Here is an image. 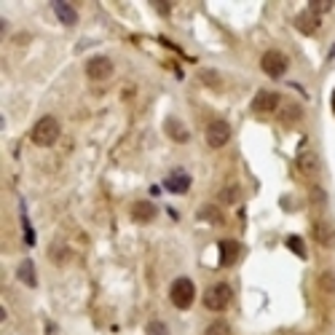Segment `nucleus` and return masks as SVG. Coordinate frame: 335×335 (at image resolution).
<instances>
[{"instance_id": "nucleus-1", "label": "nucleus", "mask_w": 335, "mask_h": 335, "mask_svg": "<svg viewBox=\"0 0 335 335\" xmlns=\"http://www.w3.org/2000/svg\"><path fill=\"white\" fill-rule=\"evenodd\" d=\"M59 134H62V129H59V121H56L54 116H43L38 121V124L32 126V132H30V137H32V142L38 148H51L56 140H59Z\"/></svg>"}, {"instance_id": "nucleus-2", "label": "nucleus", "mask_w": 335, "mask_h": 335, "mask_svg": "<svg viewBox=\"0 0 335 335\" xmlns=\"http://www.w3.org/2000/svg\"><path fill=\"white\" fill-rule=\"evenodd\" d=\"M231 301H233V290H231V284H225V282L212 284V287L204 292V306L209 311H225L228 306H231Z\"/></svg>"}, {"instance_id": "nucleus-3", "label": "nucleus", "mask_w": 335, "mask_h": 335, "mask_svg": "<svg viewBox=\"0 0 335 335\" xmlns=\"http://www.w3.org/2000/svg\"><path fill=\"white\" fill-rule=\"evenodd\" d=\"M169 298H172V303L177 309H190L196 301V284L188 279V276H180V279L172 282V290H169Z\"/></svg>"}, {"instance_id": "nucleus-4", "label": "nucleus", "mask_w": 335, "mask_h": 335, "mask_svg": "<svg viewBox=\"0 0 335 335\" xmlns=\"http://www.w3.org/2000/svg\"><path fill=\"white\" fill-rule=\"evenodd\" d=\"M311 233H314V239H317L319 247H325V249H333V247H335V225H333L327 217H322V215L314 217Z\"/></svg>"}, {"instance_id": "nucleus-5", "label": "nucleus", "mask_w": 335, "mask_h": 335, "mask_svg": "<svg viewBox=\"0 0 335 335\" xmlns=\"http://www.w3.org/2000/svg\"><path fill=\"white\" fill-rule=\"evenodd\" d=\"M260 67L268 78H282L287 73V56L282 51H266L260 56Z\"/></svg>"}, {"instance_id": "nucleus-6", "label": "nucleus", "mask_w": 335, "mask_h": 335, "mask_svg": "<svg viewBox=\"0 0 335 335\" xmlns=\"http://www.w3.org/2000/svg\"><path fill=\"white\" fill-rule=\"evenodd\" d=\"M228 140H231V126L225 121H212L206 126V145L209 148H223L228 145Z\"/></svg>"}, {"instance_id": "nucleus-7", "label": "nucleus", "mask_w": 335, "mask_h": 335, "mask_svg": "<svg viewBox=\"0 0 335 335\" xmlns=\"http://www.w3.org/2000/svg\"><path fill=\"white\" fill-rule=\"evenodd\" d=\"M282 105V99L276 91H258L252 99V110L258 113V116H268V113H276V108Z\"/></svg>"}, {"instance_id": "nucleus-8", "label": "nucleus", "mask_w": 335, "mask_h": 335, "mask_svg": "<svg viewBox=\"0 0 335 335\" xmlns=\"http://www.w3.org/2000/svg\"><path fill=\"white\" fill-rule=\"evenodd\" d=\"M86 75L91 81H105V78L113 75V62L108 56H91L86 62Z\"/></svg>"}, {"instance_id": "nucleus-9", "label": "nucleus", "mask_w": 335, "mask_h": 335, "mask_svg": "<svg viewBox=\"0 0 335 335\" xmlns=\"http://www.w3.org/2000/svg\"><path fill=\"white\" fill-rule=\"evenodd\" d=\"M298 172L303 177H317L319 174V156L314 151H301V156H298Z\"/></svg>"}, {"instance_id": "nucleus-10", "label": "nucleus", "mask_w": 335, "mask_h": 335, "mask_svg": "<svg viewBox=\"0 0 335 335\" xmlns=\"http://www.w3.org/2000/svg\"><path fill=\"white\" fill-rule=\"evenodd\" d=\"M239 258V244L233 239H223L220 241V266H233Z\"/></svg>"}, {"instance_id": "nucleus-11", "label": "nucleus", "mask_w": 335, "mask_h": 335, "mask_svg": "<svg viewBox=\"0 0 335 335\" xmlns=\"http://www.w3.org/2000/svg\"><path fill=\"white\" fill-rule=\"evenodd\" d=\"M156 217V206L151 201H134L132 204V220H137V223H151Z\"/></svg>"}, {"instance_id": "nucleus-12", "label": "nucleus", "mask_w": 335, "mask_h": 335, "mask_svg": "<svg viewBox=\"0 0 335 335\" xmlns=\"http://www.w3.org/2000/svg\"><path fill=\"white\" fill-rule=\"evenodd\" d=\"M164 185H167V190H172V193H185V190L190 188V177L185 172H172L164 180Z\"/></svg>"}, {"instance_id": "nucleus-13", "label": "nucleus", "mask_w": 335, "mask_h": 335, "mask_svg": "<svg viewBox=\"0 0 335 335\" xmlns=\"http://www.w3.org/2000/svg\"><path fill=\"white\" fill-rule=\"evenodd\" d=\"M54 13H56V19H59L62 24H67V27L78 24L75 8H73V5H67V3H62V0H56V3H54Z\"/></svg>"}, {"instance_id": "nucleus-14", "label": "nucleus", "mask_w": 335, "mask_h": 335, "mask_svg": "<svg viewBox=\"0 0 335 335\" xmlns=\"http://www.w3.org/2000/svg\"><path fill=\"white\" fill-rule=\"evenodd\" d=\"M295 27H298V30H301V32H306V35L317 32V27H319V19H317V13H311V11L301 13V16L295 19Z\"/></svg>"}, {"instance_id": "nucleus-15", "label": "nucleus", "mask_w": 335, "mask_h": 335, "mask_svg": "<svg viewBox=\"0 0 335 335\" xmlns=\"http://www.w3.org/2000/svg\"><path fill=\"white\" fill-rule=\"evenodd\" d=\"M16 276L27 284V287H35V284H38V276H35V266H32V260H22V266H19Z\"/></svg>"}, {"instance_id": "nucleus-16", "label": "nucleus", "mask_w": 335, "mask_h": 335, "mask_svg": "<svg viewBox=\"0 0 335 335\" xmlns=\"http://www.w3.org/2000/svg\"><path fill=\"white\" fill-rule=\"evenodd\" d=\"M167 129H169V137H174L177 142H185V140H188V132L182 129L180 121H167Z\"/></svg>"}, {"instance_id": "nucleus-17", "label": "nucleus", "mask_w": 335, "mask_h": 335, "mask_svg": "<svg viewBox=\"0 0 335 335\" xmlns=\"http://www.w3.org/2000/svg\"><path fill=\"white\" fill-rule=\"evenodd\" d=\"M198 217H201V220H206V223H223V215H220V209H217V206H201Z\"/></svg>"}, {"instance_id": "nucleus-18", "label": "nucleus", "mask_w": 335, "mask_h": 335, "mask_svg": "<svg viewBox=\"0 0 335 335\" xmlns=\"http://www.w3.org/2000/svg\"><path fill=\"white\" fill-rule=\"evenodd\" d=\"M319 287L325 292H330V295H335V274L333 271H322L319 274Z\"/></svg>"}, {"instance_id": "nucleus-19", "label": "nucleus", "mask_w": 335, "mask_h": 335, "mask_svg": "<svg viewBox=\"0 0 335 335\" xmlns=\"http://www.w3.org/2000/svg\"><path fill=\"white\" fill-rule=\"evenodd\" d=\"M206 335H231V325L223 322V319H217V322H212L206 327Z\"/></svg>"}, {"instance_id": "nucleus-20", "label": "nucleus", "mask_w": 335, "mask_h": 335, "mask_svg": "<svg viewBox=\"0 0 335 335\" xmlns=\"http://www.w3.org/2000/svg\"><path fill=\"white\" fill-rule=\"evenodd\" d=\"M220 198H223L225 204H236L239 201V188L236 185H228V188L220 190Z\"/></svg>"}, {"instance_id": "nucleus-21", "label": "nucleus", "mask_w": 335, "mask_h": 335, "mask_svg": "<svg viewBox=\"0 0 335 335\" xmlns=\"http://www.w3.org/2000/svg\"><path fill=\"white\" fill-rule=\"evenodd\" d=\"M311 204H314V209H322V206L327 204V193L322 188H314L311 190Z\"/></svg>"}, {"instance_id": "nucleus-22", "label": "nucleus", "mask_w": 335, "mask_h": 335, "mask_svg": "<svg viewBox=\"0 0 335 335\" xmlns=\"http://www.w3.org/2000/svg\"><path fill=\"white\" fill-rule=\"evenodd\" d=\"M287 247H290L295 255H301V258H306V247H303V241L298 239V236H290V239H287Z\"/></svg>"}, {"instance_id": "nucleus-23", "label": "nucleus", "mask_w": 335, "mask_h": 335, "mask_svg": "<svg viewBox=\"0 0 335 335\" xmlns=\"http://www.w3.org/2000/svg\"><path fill=\"white\" fill-rule=\"evenodd\" d=\"M148 335H169V330H167V325H164V322L156 319V322L148 325Z\"/></svg>"}, {"instance_id": "nucleus-24", "label": "nucleus", "mask_w": 335, "mask_h": 335, "mask_svg": "<svg viewBox=\"0 0 335 335\" xmlns=\"http://www.w3.org/2000/svg\"><path fill=\"white\" fill-rule=\"evenodd\" d=\"M201 78L209 83V86H220V78H217L215 73H209V70H201Z\"/></svg>"}, {"instance_id": "nucleus-25", "label": "nucleus", "mask_w": 335, "mask_h": 335, "mask_svg": "<svg viewBox=\"0 0 335 335\" xmlns=\"http://www.w3.org/2000/svg\"><path fill=\"white\" fill-rule=\"evenodd\" d=\"M333 3L327 0V3H311V13H319V11H330Z\"/></svg>"}]
</instances>
